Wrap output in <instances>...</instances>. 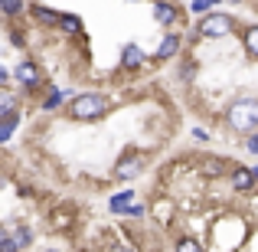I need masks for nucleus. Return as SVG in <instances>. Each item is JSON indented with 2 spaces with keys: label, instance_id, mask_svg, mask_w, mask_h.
Returning a JSON list of instances; mask_svg holds the SVG:
<instances>
[{
  "label": "nucleus",
  "instance_id": "nucleus-11",
  "mask_svg": "<svg viewBox=\"0 0 258 252\" xmlns=\"http://www.w3.org/2000/svg\"><path fill=\"white\" fill-rule=\"evenodd\" d=\"M141 66H144V53H141L134 43H127L124 49H121V69L134 72V69H141Z\"/></svg>",
  "mask_w": 258,
  "mask_h": 252
},
{
  "label": "nucleus",
  "instance_id": "nucleus-20",
  "mask_svg": "<svg viewBox=\"0 0 258 252\" xmlns=\"http://www.w3.org/2000/svg\"><path fill=\"white\" fill-rule=\"evenodd\" d=\"M26 10V0H0V13H4V17H20V13Z\"/></svg>",
  "mask_w": 258,
  "mask_h": 252
},
{
  "label": "nucleus",
  "instance_id": "nucleus-4",
  "mask_svg": "<svg viewBox=\"0 0 258 252\" xmlns=\"http://www.w3.org/2000/svg\"><path fill=\"white\" fill-rule=\"evenodd\" d=\"M235 30V20L229 13H203V20L196 23V33L206 39H222Z\"/></svg>",
  "mask_w": 258,
  "mask_h": 252
},
{
  "label": "nucleus",
  "instance_id": "nucleus-25",
  "mask_svg": "<svg viewBox=\"0 0 258 252\" xmlns=\"http://www.w3.org/2000/svg\"><path fill=\"white\" fill-rule=\"evenodd\" d=\"M245 147H248L252 154H258V131H255V134H248V138H245Z\"/></svg>",
  "mask_w": 258,
  "mask_h": 252
},
{
  "label": "nucleus",
  "instance_id": "nucleus-14",
  "mask_svg": "<svg viewBox=\"0 0 258 252\" xmlns=\"http://www.w3.org/2000/svg\"><path fill=\"white\" fill-rule=\"evenodd\" d=\"M180 53V33H167L157 46V59H173Z\"/></svg>",
  "mask_w": 258,
  "mask_h": 252
},
{
  "label": "nucleus",
  "instance_id": "nucleus-2",
  "mask_svg": "<svg viewBox=\"0 0 258 252\" xmlns=\"http://www.w3.org/2000/svg\"><path fill=\"white\" fill-rule=\"evenodd\" d=\"M226 121L235 134H255L258 131V98H235L226 108Z\"/></svg>",
  "mask_w": 258,
  "mask_h": 252
},
{
  "label": "nucleus",
  "instance_id": "nucleus-13",
  "mask_svg": "<svg viewBox=\"0 0 258 252\" xmlns=\"http://www.w3.org/2000/svg\"><path fill=\"white\" fill-rule=\"evenodd\" d=\"M10 233H13V242L20 246V252H26L36 242V233H33V226H26V223H20V226H10Z\"/></svg>",
  "mask_w": 258,
  "mask_h": 252
},
{
  "label": "nucleus",
  "instance_id": "nucleus-8",
  "mask_svg": "<svg viewBox=\"0 0 258 252\" xmlns=\"http://www.w3.org/2000/svg\"><path fill=\"white\" fill-rule=\"evenodd\" d=\"M154 20H157L160 26L180 23V7H176V4H167V0H154Z\"/></svg>",
  "mask_w": 258,
  "mask_h": 252
},
{
  "label": "nucleus",
  "instance_id": "nucleus-12",
  "mask_svg": "<svg viewBox=\"0 0 258 252\" xmlns=\"http://www.w3.org/2000/svg\"><path fill=\"white\" fill-rule=\"evenodd\" d=\"M10 112H20V95L10 85H0V118H7Z\"/></svg>",
  "mask_w": 258,
  "mask_h": 252
},
{
  "label": "nucleus",
  "instance_id": "nucleus-10",
  "mask_svg": "<svg viewBox=\"0 0 258 252\" xmlns=\"http://www.w3.org/2000/svg\"><path fill=\"white\" fill-rule=\"evenodd\" d=\"M30 17L43 26H59V17H62V13L49 10V7H43V4H30Z\"/></svg>",
  "mask_w": 258,
  "mask_h": 252
},
{
  "label": "nucleus",
  "instance_id": "nucleus-28",
  "mask_svg": "<svg viewBox=\"0 0 258 252\" xmlns=\"http://www.w3.org/2000/svg\"><path fill=\"white\" fill-rule=\"evenodd\" d=\"M114 252H138V249H134V246H118Z\"/></svg>",
  "mask_w": 258,
  "mask_h": 252
},
{
  "label": "nucleus",
  "instance_id": "nucleus-21",
  "mask_svg": "<svg viewBox=\"0 0 258 252\" xmlns=\"http://www.w3.org/2000/svg\"><path fill=\"white\" fill-rule=\"evenodd\" d=\"M0 252H20V246L13 242L10 226H0Z\"/></svg>",
  "mask_w": 258,
  "mask_h": 252
},
{
  "label": "nucleus",
  "instance_id": "nucleus-24",
  "mask_svg": "<svg viewBox=\"0 0 258 252\" xmlns=\"http://www.w3.org/2000/svg\"><path fill=\"white\" fill-rule=\"evenodd\" d=\"M10 43L17 46V49H23L26 46V39H23V33H17V30H10Z\"/></svg>",
  "mask_w": 258,
  "mask_h": 252
},
{
  "label": "nucleus",
  "instance_id": "nucleus-15",
  "mask_svg": "<svg viewBox=\"0 0 258 252\" xmlns=\"http://www.w3.org/2000/svg\"><path fill=\"white\" fill-rule=\"evenodd\" d=\"M17 128H20V112H10L7 118H0V144H7L17 134Z\"/></svg>",
  "mask_w": 258,
  "mask_h": 252
},
{
  "label": "nucleus",
  "instance_id": "nucleus-6",
  "mask_svg": "<svg viewBox=\"0 0 258 252\" xmlns=\"http://www.w3.org/2000/svg\"><path fill=\"white\" fill-rule=\"evenodd\" d=\"M229 183H232V190H239V193H248V190H255V170L252 167H242V164H232L229 167Z\"/></svg>",
  "mask_w": 258,
  "mask_h": 252
},
{
  "label": "nucleus",
  "instance_id": "nucleus-30",
  "mask_svg": "<svg viewBox=\"0 0 258 252\" xmlns=\"http://www.w3.org/2000/svg\"><path fill=\"white\" fill-rule=\"evenodd\" d=\"M43 252H59V249H43Z\"/></svg>",
  "mask_w": 258,
  "mask_h": 252
},
{
  "label": "nucleus",
  "instance_id": "nucleus-18",
  "mask_svg": "<svg viewBox=\"0 0 258 252\" xmlns=\"http://www.w3.org/2000/svg\"><path fill=\"white\" fill-rule=\"evenodd\" d=\"M59 30L76 36V33H82V20H79L76 13H62V17H59Z\"/></svg>",
  "mask_w": 258,
  "mask_h": 252
},
{
  "label": "nucleus",
  "instance_id": "nucleus-26",
  "mask_svg": "<svg viewBox=\"0 0 258 252\" xmlns=\"http://www.w3.org/2000/svg\"><path fill=\"white\" fill-rule=\"evenodd\" d=\"M124 216H144V207H141V203H131V207L124 210Z\"/></svg>",
  "mask_w": 258,
  "mask_h": 252
},
{
  "label": "nucleus",
  "instance_id": "nucleus-17",
  "mask_svg": "<svg viewBox=\"0 0 258 252\" xmlns=\"http://www.w3.org/2000/svg\"><path fill=\"white\" fill-rule=\"evenodd\" d=\"M131 203H134V193H131V190H124V193H114L111 200H108V210H111V213H124Z\"/></svg>",
  "mask_w": 258,
  "mask_h": 252
},
{
  "label": "nucleus",
  "instance_id": "nucleus-7",
  "mask_svg": "<svg viewBox=\"0 0 258 252\" xmlns=\"http://www.w3.org/2000/svg\"><path fill=\"white\" fill-rule=\"evenodd\" d=\"M200 174L206 177V180H219V177L229 174V164L222 158H216V154H206V158L200 161Z\"/></svg>",
  "mask_w": 258,
  "mask_h": 252
},
{
  "label": "nucleus",
  "instance_id": "nucleus-5",
  "mask_svg": "<svg viewBox=\"0 0 258 252\" xmlns=\"http://www.w3.org/2000/svg\"><path fill=\"white\" fill-rule=\"evenodd\" d=\"M144 170V154H138V151H127V154H121L118 158V164H114V170H111V177L114 180H134V177Z\"/></svg>",
  "mask_w": 258,
  "mask_h": 252
},
{
  "label": "nucleus",
  "instance_id": "nucleus-19",
  "mask_svg": "<svg viewBox=\"0 0 258 252\" xmlns=\"http://www.w3.org/2000/svg\"><path fill=\"white\" fill-rule=\"evenodd\" d=\"M173 252H203V242L193 239V236H176Z\"/></svg>",
  "mask_w": 258,
  "mask_h": 252
},
{
  "label": "nucleus",
  "instance_id": "nucleus-16",
  "mask_svg": "<svg viewBox=\"0 0 258 252\" xmlns=\"http://www.w3.org/2000/svg\"><path fill=\"white\" fill-rule=\"evenodd\" d=\"M242 43H245V53L252 59H258V23L245 26V33H242Z\"/></svg>",
  "mask_w": 258,
  "mask_h": 252
},
{
  "label": "nucleus",
  "instance_id": "nucleus-9",
  "mask_svg": "<svg viewBox=\"0 0 258 252\" xmlns=\"http://www.w3.org/2000/svg\"><path fill=\"white\" fill-rule=\"evenodd\" d=\"M69 98H72V95L66 92V88L49 85V88H46V95H43V102H39V108H43V112H56V108H62Z\"/></svg>",
  "mask_w": 258,
  "mask_h": 252
},
{
  "label": "nucleus",
  "instance_id": "nucleus-27",
  "mask_svg": "<svg viewBox=\"0 0 258 252\" xmlns=\"http://www.w3.org/2000/svg\"><path fill=\"white\" fill-rule=\"evenodd\" d=\"M13 72H7V66H0V85H10Z\"/></svg>",
  "mask_w": 258,
  "mask_h": 252
},
{
  "label": "nucleus",
  "instance_id": "nucleus-1",
  "mask_svg": "<svg viewBox=\"0 0 258 252\" xmlns=\"http://www.w3.org/2000/svg\"><path fill=\"white\" fill-rule=\"evenodd\" d=\"M108 108H111V102L101 92H79L66 102V115L72 121H98L108 115Z\"/></svg>",
  "mask_w": 258,
  "mask_h": 252
},
{
  "label": "nucleus",
  "instance_id": "nucleus-29",
  "mask_svg": "<svg viewBox=\"0 0 258 252\" xmlns=\"http://www.w3.org/2000/svg\"><path fill=\"white\" fill-rule=\"evenodd\" d=\"M255 183H258V167H255Z\"/></svg>",
  "mask_w": 258,
  "mask_h": 252
},
{
  "label": "nucleus",
  "instance_id": "nucleus-23",
  "mask_svg": "<svg viewBox=\"0 0 258 252\" xmlns=\"http://www.w3.org/2000/svg\"><path fill=\"white\" fill-rule=\"evenodd\" d=\"M213 4H219V0H193V13H209Z\"/></svg>",
  "mask_w": 258,
  "mask_h": 252
},
{
  "label": "nucleus",
  "instance_id": "nucleus-22",
  "mask_svg": "<svg viewBox=\"0 0 258 252\" xmlns=\"http://www.w3.org/2000/svg\"><path fill=\"white\" fill-rule=\"evenodd\" d=\"M72 223V216H69V210H56V213H52V226H69Z\"/></svg>",
  "mask_w": 258,
  "mask_h": 252
},
{
  "label": "nucleus",
  "instance_id": "nucleus-3",
  "mask_svg": "<svg viewBox=\"0 0 258 252\" xmlns=\"http://www.w3.org/2000/svg\"><path fill=\"white\" fill-rule=\"evenodd\" d=\"M13 79L20 82V88H23L26 95H36V92H46L49 88V82H46L43 69H39L33 59H23V63H17V69H13Z\"/></svg>",
  "mask_w": 258,
  "mask_h": 252
}]
</instances>
